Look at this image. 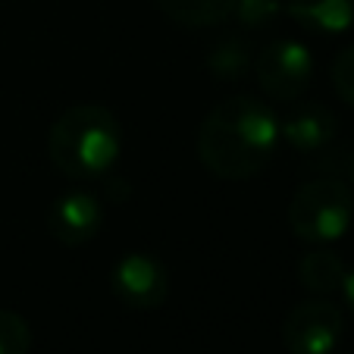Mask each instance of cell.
I'll return each mask as SVG.
<instances>
[{
    "mask_svg": "<svg viewBox=\"0 0 354 354\" xmlns=\"http://www.w3.org/2000/svg\"><path fill=\"white\" fill-rule=\"evenodd\" d=\"M28 348H32V329L26 317L0 308V354H28Z\"/></svg>",
    "mask_w": 354,
    "mask_h": 354,
    "instance_id": "4fadbf2b",
    "label": "cell"
},
{
    "mask_svg": "<svg viewBox=\"0 0 354 354\" xmlns=\"http://www.w3.org/2000/svg\"><path fill=\"white\" fill-rule=\"evenodd\" d=\"M110 288L129 310H157L169 295V276L154 254L129 251L116 261L110 273Z\"/></svg>",
    "mask_w": 354,
    "mask_h": 354,
    "instance_id": "8992f818",
    "label": "cell"
},
{
    "mask_svg": "<svg viewBox=\"0 0 354 354\" xmlns=\"http://www.w3.org/2000/svg\"><path fill=\"white\" fill-rule=\"evenodd\" d=\"M282 13V0H239L232 10V19L241 28H267Z\"/></svg>",
    "mask_w": 354,
    "mask_h": 354,
    "instance_id": "5bb4252c",
    "label": "cell"
},
{
    "mask_svg": "<svg viewBox=\"0 0 354 354\" xmlns=\"http://www.w3.org/2000/svg\"><path fill=\"white\" fill-rule=\"evenodd\" d=\"M333 88L348 107H354V44H348L333 60Z\"/></svg>",
    "mask_w": 354,
    "mask_h": 354,
    "instance_id": "9a60e30c",
    "label": "cell"
},
{
    "mask_svg": "<svg viewBox=\"0 0 354 354\" xmlns=\"http://www.w3.org/2000/svg\"><path fill=\"white\" fill-rule=\"evenodd\" d=\"M345 333V317L329 298H308L288 310L282 345L288 354H333Z\"/></svg>",
    "mask_w": 354,
    "mask_h": 354,
    "instance_id": "5b68a950",
    "label": "cell"
},
{
    "mask_svg": "<svg viewBox=\"0 0 354 354\" xmlns=\"http://www.w3.org/2000/svg\"><path fill=\"white\" fill-rule=\"evenodd\" d=\"M279 138L276 110L251 94H235L204 116L198 129V157L216 179L245 182L273 163Z\"/></svg>",
    "mask_w": 354,
    "mask_h": 354,
    "instance_id": "6da1fadb",
    "label": "cell"
},
{
    "mask_svg": "<svg viewBox=\"0 0 354 354\" xmlns=\"http://www.w3.org/2000/svg\"><path fill=\"white\" fill-rule=\"evenodd\" d=\"M104 226V207L100 201L88 192H66L54 201L47 214V229L60 245L79 248L88 245Z\"/></svg>",
    "mask_w": 354,
    "mask_h": 354,
    "instance_id": "52a82bcc",
    "label": "cell"
},
{
    "mask_svg": "<svg viewBox=\"0 0 354 354\" xmlns=\"http://www.w3.org/2000/svg\"><path fill=\"white\" fill-rule=\"evenodd\" d=\"M286 13L314 35H342L354 26V0H286Z\"/></svg>",
    "mask_w": 354,
    "mask_h": 354,
    "instance_id": "9c48e42d",
    "label": "cell"
},
{
    "mask_svg": "<svg viewBox=\"0 0 354 354\" xmlns=\"http://www.w3.org/2000/svg\"><path fill=\"white\" fill-rule=\"evenodd\" d=\"M122 151L120 120L100 104H73L47 132L50 163L66 179L94 182L113 169Z\"/></svg>",
    "mask_w": 354,
    "mask_h": 354,
    "instance_id": "7a4b0ae2",
    "label": "cell"
},
{
    "mask_svg": "<svg viewBox=\"0 0 354 354\" xmlns=\"http://www.w3.org/2000/svg\"><path fill=\"white\" fill-rule=\"evenodd\" d=\"M254 75L261 91L276 104H295L308 91L314 75V57L301 41L279 38L267 44L254 60Z\"/></svg>",
    "mask_w": 354,
    "mask_h": 354,
    "instance_id": "277c9868",
    "label": "cell"
},
{
    "mask_svg": "<svg viewBox=\"0 0 354 354\" xmlns=\"http://www.w3.org/2000/svg\"><path fill=\"white\" fill-rule=\"evenodd\" d=\"M251 50H248L241 41H235V38H229V41H223L220 47H214V54H210V60H207V66H210V73L216 75V79H229V82H235V79H241V75L251 69Z\"/></svg>",
    "mask_w": 354,
    "mask_h": 354,
    "instance_id": "7c38bea8",
    "label": "cell"
},
{
    "mask_svg": "<svg viewBox=\"0 0 354 354\" xmlns=\"http://www.w3.org/2000/svg\"><path fill=\"white\" fill-rule=\"evenodd\" d=\"M167 19L185 28H210L232 19L239 0H157Z\"/></svg>",
    "mask_w": 354,
    "mask_h": 354,
    "instance_id": "8fae6325",
    "label": "cell"
},
{
    "mask_svg": "<svg viewBox=\"0 0 354 354\" xmlns=\"http://www.w3.org/2000/svg\"><path fill=\"white\" fill-rule=\"evenodd\" d=\"M342 295H345L348 308H351V314H354V267L345 273V286H342Z\"/></svg>",
    "mask_w": 354,
    "mask_h": 354,
    "instance_id": "2e32d148",
    "label": "cell"
},
{
    "mask_svg": "<svg viewBox=\"0 0 354 354\" xmlns=\"http://www.w3.org/2000/svg\"><path fill=\"white\" fill-rule=\"evenodd\" d=\"M345 261H342L335 251H326V248H317L310 254H304L298 261V279L304 288L317 295H333V292H342L345 286Z\"/></svg>",
    "mask_w": 354,
    "mask_h": 354,
    "instance_id": "30bf717a",
    "label": "cell"
},
{
    "mask_svg": "<svg viewBox=\"0 0 354 354\" xmlns=\"http://www.w3.org/2000/svg\"><path fill=\"white\" fill-rule=\"evenodd\" d=\"M279 135L298 154H320L335 138V116L323 104H292L279 120Z\"/></svg>",
    "mask_w": 354,
    "mask_h": 354,
    "instance_id": "ba28073f",
    "label": "cell"
},
{
    "mask_svg": "<svg viewBox=\"0 0 354 354\" xmlns=\"http://www.w3.org/2000/svg\"><path fill=\"white\" fill-rule=\"evenodd\" d=\"M354 220V194L339 179H310L298 185L288 204V226L308 245H329Z\"/></svg>",
    "mask_w": 354,
    "mask_h": 354,
    "instance_id": "3957f363",
    "label": "cell"
},
{
    "mask_svg": "<svg viewBox=\"0 0 354 354\" xmlns=\"http://www.w3.org/2000/svg\"><path fill=\"white\" fill-rule=\"evenodd\" d=\"M351 173H354V160H351Z\"/></svg>",
    "mask_w": 354,
    "mask_h": 354,
    "instance_id": "e0dca14e",
    "label": "cell"
}]
</instances>
